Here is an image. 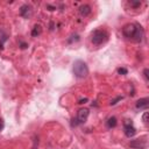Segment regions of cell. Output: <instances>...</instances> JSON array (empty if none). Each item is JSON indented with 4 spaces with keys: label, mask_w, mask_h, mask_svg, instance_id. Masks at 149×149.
Masks as SVG:
<instances>
[{
    "label": "cell",
    "mask_w": 149,
    "mask_h": 149,
    "mask_svg": "<svg viewBox=\"0 0 149 149\" xmlns=\"http://www.w3.org/2000/svg\"><path fill=\"white\" fill-rule=\"evenodd\" d=\"M122 34L128 40H132L134 42H141L144 36V31L139 23L134 22V23H127L124 26Z\"/></svg>",
    "instance_id": "1"
},
{
    "label": "cell",
    "mask_w": 149,
    "mask_h": 149,
    "mask_svg": "<svg viewBox=\"0 0 149 149\" xmlns=\"http://www.w3.org/2000/svg\"><path fill=\"white\" fill-rule=\"evenodd\" d=\"M72 70L77 78H85L88 75V68H87L86 63L84 61H80V59H78V61H76L73 63Z\"/></svg>",
    "instance_id": "2"
},
{
    "label": "cell",
    "mask_w": 149,
    "mask_h": 149,
    "mask_svg": "<svg viewBox=\"0 0 149 149\" xmlns=\"http://www.w3.org/2000/svg\"><path fill=\"white\" fill-rule=\"evenodd\" d=\"M108 40V34L103 29H97L91 34V42L95 46H100Z\"/></svg>",
    "instance_id": "3"
},
{
    "label": "cell",
    "mask_w": 149,
    "mask_h": 149,
    "mask_svg": "<svg viewBox=\"0 0 149 149\" xmlns=\"http://www.w3.org/2000/svg\"><path fill=\"white\" fill-rule=\"evenodd\" d=\"M124 128H125V135L127 137H132L136 134V129L133 126L132 120H125L124 121Z\"/></svg>",
    "instance_id": "4"
},
{
    "label": "cell",
    "mask_w": 149,
    "mask_h": 149,
    "mask_svg": "<svg viewBox=\"0 0 149 149\" xmlns=\"http://www.w3.org/2000/svg\"><path fill=\"white\" fill-rule=\"evenodd\" d=\"M129 147L134 148V149H146L148 147V142L146 140V137L143 139H136L129 142Z\"/></svg>",
    "instance_id": "5"
},
{
    "label": "cell",
    "mask_w": 149,
    "mask_h": 149,
    "mask_svg": "<svg viewBox=\"0 0 149 149\" xmlns=\"http://www.w3.org/2000/svg\"><path fill=\"white\" fill-rule=\"evenodd\" d=\"M88 115H90V111H88L87 108H80L77 113V121L78 124H84L86 122Z\"/></svg>",
    "instance_id": "6"
},
{
    "label": "cell",
    "mask_w": 149,
    "mask_h": 149,
    "mask_svg": "<svg viewBox=\"0 0 149 149\" xmlns=\"http://www.w3.org/2000/svg\"><path fill=\"white\" fill-rule=\"evenodd\" d=\"M20 15L24 19H29L33 15V7L31 5H22L20 7Z\"/></svg>",
    "instance_id": "7"
},
{
    "label": "cell",
    "mask_w": 149,
    "mask_h": 149,
    "mask_svg": "<svg viewBox=\"0 0 149 149\" xmlns=\"http://www.w3.org/2000/svg\"><path fill=\"white\" fill-rule=\"evenodd\" d=\"M149 106V98H141L136 101V108L137 110H146Z\"/></svg>",
    "instance_id": "8"
},
{
    "label": "cell",
    "mask_w": 149,
    "mask_h": 149,
    "mask_svg": "<svg viewBox=\"0 0 149 149\" xmlns=\"http://www.w3.org/2000/svg\"><path fill=\"white\" fill-rule=\"evenodd\" d=\"M79 14L82 15V16H87V15H90L91 14V7H90V5H83V6H80L79 7Z\"/></svg>",
    "instance_id": "9"
},
{
    "label": "cell",
    "mask_w": 149,
    "mask_h": 149,
    "mask_svg": "<svg viewBox=\"0 0 149 149\" xmlns=\"http://www.w3.org/2000/svg\"><path fill=\"white\" fill-rule=\"evenodd\" d=\"M41 33H42V27L40 24H35L34 28H33V31H32V36L36 37L39 35H41Z\"/></svg>",
    "instance_id": "10"
},
{
    "label": "cell",
    "mask_w": 149,
    "mask_h": 149,
    "mask_svg": "<svg viewBox=\"0 0 149 149\" xmlns=\"http://www.w3.org/2000/svg\"><path fill=\"white\" fill-rule=\"evenodd\" d=\"M107 127L108 128H114L116 125H118V121H116V118L115 116H111L108 120H107Z\"/></svg>",
    "instance_id": "11"
},
{
    "label": "cell",
    "mask_w": 149,
    "mask_h": 149,
    "mask_svg": "<svg viewBox=\"0 0 149 149\" xmlns=\"http://www.w3.org/2000/svg\"><path fill=\"white\" fill-rule=\"evenodd\" d=\"M118 73H119V75H127L128 71H127L126 68H119V69H118Z\"/></svg>",
    "instance_id": "12"
},
{
    "label": "cell",
    "mask_w": 149,
    "mask_h": 149,
    "mask_svg": "<svg viewBox=\"0 0 149 149\" xmlns=\"http://www.w3.org/2000/svg\"><path fill=\"white\" fill-rule=\"evenodd\" d=\"M148 116H149V113L148 112H144V114H143V116H142V121L147 125L148 124Z\"/></svg>",
    "instance_id": "13"
},
{
    "label": "cell",
    "mask_w": 149,
    "mask_h": 149,
    "mask_svg": "<svg viewBox=\"0 0 149 149\" xmlns=\"http://www.w3.org/2000/svg\"><path fill=\"white\" fill-rule=\"evenodd\" d=\"M148 72H149V70H148V69L146 68V69L143 70V76H144V78H146V80H147V82L149 80V76H148Z\"/></svg>",
    "instance_id": "14"
},
{
    "label": "cell",
    "mask_w": 149,
    "mask_h": 149,
    "mask_svg": "<svg viewBox=\"0 0 149 149\" xmlns=\"http://www.w3.org/2000/svg\"><path fill=\"white\" fill-rule=\"evenodd\" d=\"M4 127H5V121H4V119L0 118V132L4 129Z\"/></svg>",
    "instance_id": "15"
},
{
    "label": "cell",
    "mask_w": 149,
    "mask_h": 149,
    "mask_svg": "<svg viewBox=\"0 0 149 149\" xmlns=\"http://www.w3.org/2000/svg\"><path fill=\"white\" fill-rule=\"evenodd\" d=\"M129 5L133 6V7H140L141 3H134V1H129Z\"/></svg>",
    "instance_id": "16"
},
{
    "label": "cell",
    "mask_w": 149,
    "mask_h": 149,
    "mask_svg": "<svg viewBox=\"0 0 149 149\" xmlns=\"http://www.w3.org/2000/svg\"><path fill=\"white\" fill-rule=\"evenodd\" d=\"M121 99H122V97H118L116 99H114V100H113V101L111 103V105H115V104H116V103H118L119 100H121Z\"/></svg>",
    "instance_id": "17"
},
{
    "label": "cell",
    "mask_w": 149,
    "mask_h": 149,
    "mask_svg": "<svg viewBox=\"0 0 149 149\" xmlns=\"http://www.w3.org/2000/svg\"><path fill=\"white\" fill-rule=\"evenodd\" d=\"M20 46H21V49H26L28 46H27V43H24V42H21L20 43Z\"/></svg>",
    "instance_id": "18"
},
{
    "label": "cell",
    "mask_w": 149,
    "mask_h": 149,
    "mask_svg": "<svg viewBox=\"0 0 149 149\" xmlns=\"http://www.w3.org/2000/svg\"><path fill=\"white\" fill-rule=\"evenodd\" d=\"M85 103H87V98H84V99H80L78 104H80V105H82V104H85Z\"/></svg>",
    "instance_id": "19"
}]
</instances>
